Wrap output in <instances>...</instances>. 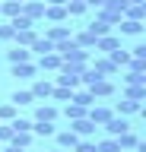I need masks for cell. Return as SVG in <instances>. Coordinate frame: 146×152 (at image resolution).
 I'll return each instance as SVG.
<instances>
[{"label": "cell", "mask_w": 146, "mask_h": 152, "mask_svg": "<svg viewBox=\"0 0 146 152\" xmlns=\"http://www.w3.org/2000/svg\"><path fill=\"white\" fill-rule=\"evenodd\" d=\"M54 51L60 54V60H64V64H83V66L89 64V51H86V48H79V45H73V38L57 41V45H54Z\"/></svg>", "instance_id": "6da1fadb"}, {"label": "cell", "mask_w": 146, "mask_h": 152, "mask_svg": "<svg viewBox=\"0 0 146 152\" xmlns=\"http://www.w3.org/2000/svg\"><path fill=\"white\" fill-rule=\"evenodd\" d=\"M111 114H114V108H111V104H105V102H98V98H95V102H92V104L86 108V117H89L92 124H95V127H102V124H105L108 117H111Z\"/></svg>", "instance_id": "7a4b0ae2"}, {"label": "cell", "mask_w": 146, "mask_h": 152, "mask_svg": "<svg viewBox=\"0 0 146 152\" xmlns=\"http://www.w3.org/2000/svg\"><path fill=\"white\" fill-rule=\"evenodd\" d=\"M86 89L92 92V98H111V95L117 92V89H114V83H111L108 76H98V79H92Z\"/></svg>", "instance_id": "3957f363"}, {"label": "cell", "mask_w": 146, "mask_h": 152, "mask_svg": "<svg viewBox=\"0 0 146 152\" xmlns=\"http://www.w3.org/2000/svg\"><path fill=\"white\" fill-rule=\"evenodd\" d=\"M102 127H105L108 136H121L124 130H130V121H127V117H121V114H111V117H108Z\"/></svg>", "instance_id": "277c9868"}, {"label": "cell", "mask_w": 146, "mask_h": 152, "mask_svg": "<svg viewBox=\"0 0 146 152\" xmlns=\"http://www.w3.org/2000/svg\"><path fill=\"white\" fill-rule=\"evenodd\" d=\"M89 66H92L98 76H108V79H111V76H117V66L111 64V57H108V54L95 57V60H89Z\"/></svg>", "instance_id": "5b68a950"}, {"label": "cell", "mask_w": 146, "mask_h": 152, "mask_svg": "<svg viewBox=\"0 0 146 152\" xmlns=\"http://www.w3.org/2000/svg\"><path fill=\"white\" fill-rule=\"evenodd\" d=\"M19 13L26 19H32V22H38V19H45V0H26Z\"/></svg>", "instance_id": "8992f818"}, {"label": "cell", "mask_w": 146, "mask_h": 152, "mask_svg": "<svg viewBox=\"0 0 146 152\" xmlns=\"http://www.w3.org/2000/svg\"><path fill=\"white\" fill-rule=\"evenodd\" d=\"M70 35H73V32H70V26H64V22H54V26L45 28V38H48L51 45H57V41H67Z\"/></svg>", "instance_id": "52a82bcc"}, {"label": "cell", "mask_w": 146, "mask_h": 152, "mask_svg": "<svg viewBox=\"0 0 146 152\" xmlns=\"http://www.w3.org/2000/svg\"><path fill=\"white\" fill-rule=\"evenodd\" d=\"M38 70H48V73H57L60 70V54L57 51H48V54H38Z\"/></svg>", "instance_id": "ba28073f"}, {"label": "cell", "mask_w": 146, "mask_h": 152, "mask_svg": "<svg viewBox=\"0 0 146 152\" xmlns=\"http://www.w3.org/2000/svg\"><path fill=\"white\" fill-rule=\"evenodd\" d=\"M51 89H54V83H51V79H35V86H32L29 92H32V98H35V102H48V98H51Z\"/></svg>", "instance_id": "9c48e42d"}, {"label": "cell", "mask_w": 146, "mask_h": 152, "mask_svg": "<svg viewBox=\"0 0 146 152\" xmlns=\"http://www.w3.org/2000/svg\"><path fill=\"white\" fill-rule=\"evenodd\" d=\"M70 130L83 140V136H95V124L89 121V117H76V121H70Z\"/></svg>", "instance_id": "30bf717a"}, {"label": "cell", "mask_w": 146, "mask_h": 152, "mask_svg": "<svg viewBox=\"0 0 146 152\" xmlns=\"http://www.w3.org/2000/svg\"><path fill=\"white\" fill-rule=\"evenodd\" d=\"M10 73L16 76V79H35L38 66L32 64V60H26V64H10Z\"/></svg>", "instance_id": "8fae6325"}, {"label": "cell", "mask_w": 146, "mask_h": 152, "mask_svg": "<svg viewBox=\"0 0 146 152\" xmlns=\"http://www.w3.org/2000/svg\"><path fill=\"white\" fill-rule=\"evenodd\" d=\"M35 38H38V28H35V26H32V28H16V32H13V41H16L19 48H29Z\"/></svg>", "instance_id": "7c38bea8"}, {"label": "cell", "mask_w": 146, "mask_h": 152, "mask_svg": "<svg viewBox=\"0 0 146 152\" xmlns=\"http://www.w3.org/2000/svg\"><path fill=\"white\" fill-rule=\"evenodd\" d=\"M54 133H57L54 121H32V136H38V140H45V136H54Z\"/></svg>", "instance_id": "4fadbf2b"}, {"label": "cell", "mask_w": 146, "mask_h": 152, "mask_svg": "<svg viewBox=\"0 0 146 152\" xmlns=\"http://www.w3.org/2000/svg\"><path fill=\"white\" fill-rule=\"evenodd\" d=\"M114 48H121V38L111 35V32H108V35H102V38H95V51H102V54H111Z\"/></svg>", "instance_id": "5bb4252c"}, {"label": "cell", "mask_w": 146, "mask_h": 152, "mask_svg": "<svg viewBox=\"0 0 146 152\" xmlns=\"http://www.w3.org/2000/svg\"><path fill=\"white\" fill-rule=\"evenodd\" d=\"M45 19L48 22H67V7L64 3H57V7H51V3H45Z\"/></svg>", "instance_id": "9a60e30c"}, {"label": "cell", "mask_w": 146, "mask_h": 152, "mask_svg": "<svg viewBox=\"0 0 146 152\" xmlns=\"http://www.w3.org/2000/svg\"><path fill=\"white\" fill-rule=\"evenodd\" d=\"M143 111V102H130V98H121V102L114 104V114H121V117H130V114Z\"/></svg>", "instance_id": "2e32d148"}, {"label": "cell", "mask_w": 146, "mask_h": 152, "mask_svg": "<svg viewBox=\"0 0 146 152\" xmlns=\"http://www.w3.org/2000/svg\"><path fill=\"white\" fill-rule=\"evenodd\" d=\"M124 98H130V102H146V83H130V86H124Z\"/></svg>", "instance_id": "e0dca14e"}, {"label": "cell", "mask_w": 146, "mask_h": 152, "mask_svg": "<svg viewBox=\"0 0 146 152\" xmlns=\"http://www.w3.org/2000/svg\"><path fill=\"white\" fill-rule=\"evenodd\" d=\"M117 28H121V35H143V22H136V19H127V16H121Z\"/></svg>", "instance_id": "ac0fdd59"}, {"label": "cell", "mask_w": 146, "mask_h": 152, "mask_svg": "<svg viewBox=\"0 0 146 152\" xmlns=\"http://www.w3.org/2000/svg\"><path fill=\"white\" fill-rule=\"evenodd\" d=\"M54 136H57V146H60V149H67V152H70V149H73V146L79 142V136H76L73 130H57Z\"/></svg>", "instance_id": "d6986e66"}, {"label": "cell", "mask_w": 146, "mask_h": 152, "mask_svg": "<svg viewBox=\"0 0 146 152\" xmlns=\"http://www.w3.org/2000/svg\"><path fill=\"white\" fill-rule=\"evenodd\" d=\"M35 121H57V108L51 102H41L38 108H35Z\"/></svg>", "instance_id": "ffe728a7"}, {"label": "cell", "mask_w": 146, "mask_h": 152, "mask_svg": "<svg viewBox=\"0 0 146 152\" xmlns=\"http://www.w3.org/2000/svg\"><path fill=\"white\" fill-rule=\"evenodd\" d=\"M70 38H73V45L86 48V51H92V48H95V35H92L89 28H83V32H76V35H70Z\"/></svg>", "instance_id": "44dd1931"}, {"label": "cell", "mask_w": 146, "mask_h": 152, "mask_svg": "<svg viewBox=\"0 0 146 152\" xmlns=\"http://www.w3.org/2000/svg\"><path fill=\"white\" fill-rule=\"evenodd\" d=\"M114 140H117V146H121L124 152H130V149H136V142H140V136H136L134 130H124L121 136H114Z\"/></svg>", "instance_id": "7402d4cb"}, {"label": "cell", "mask_w": 146, "mask_h": 152, "mask_svg": "<svg viewBox=\"0 0 146 152\" xmlns=\"http://www.w3.org/2000/svg\"><path fill=\"white\" fill-rule=\"evenodd\" d=\"M7 60H10V64H26V60H32V51L16 45L13 51H7Z\"/></svg>", "instance_id": "603a6c76"}, {"label": "cell", "mask_w": 146, "mask_h": 152, "mask_svg": "<svg viewBox=\"0 0 146 152\" xmlns=\"http://www.w3.org/2000/svg\"><path fill=\"white\" fill-rule=\"evenodd\" d=\"M124 16L143 22V19H146V3H127V7H124Z\"/></svg>", "instance_id": "cb8c5ba5"}, {"label": "cell", "mask_w": 146, "mask_h": 152, "mask_svg": "<svg viewBox=\"0 0 146 152\" xmlns=\"http://www.w3.org/2000/svg\"><path fill=\"white\" fill-rule=\"evenodd\" d=\"M19 10H22V3H16V0H0V16L13 19V16H19Z\"/></svg>", "instance_id": "d4e9b609"}, {"label": "cell", "mask_w": 146, "mask_h": 152, "mask_svg": "<svg viewBox=\"0 0 146 152\" xmlns=\"http://www.w3.org/2000/svg\"><path fill=\"white\" fill-rule=\"evenodd\" d=\"M29 51H32V54H48V51H54V45H51L45 35H38V38L29 45Z\"/></svg>", "instance_id": "484cf974"}, {"label": "cell", "mask_w": 146, "mask_h": 152, "mask_svg": "<svg viewBox=\"0 0 146 152\" xmlns=\"http://www.w3.org/2000/svg\"><path fill=\"white\" fill-rule=\"evenodd\" d=\"M108 57H111V64H114L117 70H121V66H127V64H130V51H124V48H114V51H111V54H108Z\"/></svg>", "instance_id": "4316f807"}, {"label": "cell", "mask_w": 146, "mask_h": 152, "mask_svg": "<svg viewBox=\"0 0 146 152\" xmlns=\"http://www.w3.org/2000/svg\"><path fill=\"white\" fill-rule=\"evenodd\" d=\"M70 102H76V104H83V108H89V104L95 102V98H92V92H89L86 86H83V89H73V98H70Z\"/></svg>", "instance_id": "83f0119b"}, {"label": "cell", "mask_w": 146, "mask_h": 152, "mask_svg": "<svg viewBox=\"0 0 146 152\" xmlns=\"http://www.w3.org/2000/svg\"><path fill=\"white\" fill-rule=\"evenodd\" d=\"M32 140H35L32 130H13V140H10V142H16V146H22V149H29Z\"/></svg>", "instance_id": "f1b7e54d"}, {"label": "cell", "mask_w": 146, "mask_h": 152, "mask_svg": "<svg viewBox=\"0 0 146 152\" xmlns=\"http://www.w3.org/2000/svg\"><path fill=\"white\" fill-rule=\"evenodd\" d=\"M10 102L16 104V108H22V104H32L35 98H32V92H29V89H16V92L10 95Z\"/></svg>", "instance_id": "f546056e"}, {"label": "cell", "mask_w": 146, "mask_h": 152, "mask_svg": "<svg viewBox=\"0 0 146 152\" xmlns=\"http://www.w3.org/2000/svg\"><path fill=\"white\" fill-rule=\"evenodd\" d=\"M121 146H117L114 136H102V140H95V152H117Z\"/></svg>", "instance_id": "4dcf8cb0"}, {"label": "cell", "mask_w": 146, "mask_h": 152, "mask_svg": "<svg viewBox=\"0 0 146 152\" xmlns=\"http://www.w3.org/2000/svg\"><path fill=\"white\" fill-rule=\"evenodd\" d=\"M70 98H73V89H67V86H54L48 102H70Z\"/></svg>", "instance_id": "1f68e13d"}, {"label": "cell", "mask_w": 146, "mask_h": 152, "mask_svg": "<svg viewBox=\"0 0 146 152\" xmlns=\"http://www.w3.org/2000/svg\"><path fill=\"white\" fill-rule=\"evenodd\" d=\"M64 7H67V16H83V13H86V0H67V3H64Z\"/></svg>", "instance_id": "d6a6232c"}, {"label": "cell", "mask_w": 146, "mask_h": 152, "mask_svg": "<svg viewBox=\"0 0 146 152\" xmlns=\"http://www.w3.org/2000/svg\"><path fill=\"white\" fill-rule=\"evenodd\" d=\"M64 114H67V121H76V117H86V108H83V104H76V102H67Z\"/></svg>", "instance_id": "836d02e7"}, {"label": "cell", "mask_w": 146, "mask_h": 152, "mask_svg": "<svg viewBox=\"0 0 146 152\" xmlns=\"http://www.w3.org/2000/svg\"><path fill=\"white\" fill-rule=\"evenodd\" d=\"M86 28H89V32H92L95 38H102V35H108V32H111V26H108V22H102V19H92Z\"/></svg>", "instance_id": "e575fe53"}, {"label": "cell", "mask_w": 146, "mask_h": 152, "mask_svg": "<svg viewBox=\"0 0 146 152\" xmlns=\"http://www.w3.org/2000/svg\"><path fill=\"white\" fill-rule=\"evenodd\" d=\"M70 152H95V140H92V136H83V140H79Z\"/></svg>", "instance_id": "d590c367"}, {"label": "cell", "mask_w": 146, "mask_h": 152, "mask_svg": "<svg viewBox=\"0 0 146 152\" xmlns=\"http://www.w3.org/2000/svg\"><path fill=\"white\" fill-rule=\"evenodd\" d=\"M13 117H16V104L3 102V104H0V121H13Z\"/></svg>", "instance_id": "8d00e7d4"}, {"label": "cell", "mask_w": 146, "mask_h": 152, "mask_svg": "<svg viewBox=\"0 0 146 152\" xmlns=\"http://www.w3.org/2000/svg\"><path fill=\"white\" fill-rule=\"evenodd\" d=\"M13 22H0V41H13Z\"/></svg>", "instance_id": "74e56055"}, {"label": "cell", "mask_w": 146, "mask_h": 152, "mask_svg": "<svg viewBox=\"0 0 146 152\" xmlns=\"http://www.w3.org/2000/svg\"><path fill=\"white\" fill-rule=\"evenodd\" d=\"M10 22H13V28H32V26H35V22H32V19H26L22 13H19V16H13Z\"/></svg>", "instance_id": "f35d334b"}, {"label": "cell", "mask_w": 146, "mask_h": 152, "mask_svg": "<svg viewBox=\"0 0 146 152\" xmlns=\"http://www.w3.org/2000/svg\"><path fill=\"white\" fill-rule=\"evenodd\" d=\"M13 140V127H10V121H3L0 124V142H10Z\"/></svg>", "instance_id": "ab89813d"}, {"label": "cell", "mask_w": 146, "mask_h": 152, "mask_svg": "<svg viewBox=\"0 0 146 152\" xmlns=\"http://www.w3.org/2000/svg\"><path fill=\"white\" fill-rule=\"evenodd\" d=\"M10 127H13V130H32V121H26V117H13Z\"/></svg>", "instance_id": "60d3db41"}, {"label": "cell", "mask_w": 146, "mask_h": 152, "mask_svg": "<svg viewBox=\"0 0 146 152\" xmlns=\"http://www.w3.org/2000/svg\"><path fill=\"white\" fill-rule=\"evenodd\" d=\"M130 83H146V76H143V73H134V70H127V73H124V86H130Z\"/></svg>", "instance_id": "b9f144b4"}, {"label": "cell", "mask_w": 146, "mask_h": 152, "mask_svg": "<svg viewBox=\"0 0 146 152\" xmlns=\"http://www.w3.org/2000/svg\"><path fill=\"white\" fill-rule=\"evenodd\" d=\"M130 57H140V60H146V45H143V41L130 48Z\"/></svg>", "instance_id": "7bdbcfd3"}, {"label": "cell", "mask_w": 146, "mask_h": 152, "mask_svg": "<svg viewBox=\"0 0 146 152\" xmlns=\"http://www.w3.org/2000/svg\"><path fill=\"white\" fill-rule=\"evenodd\" d=\"M0 152H26V149L16 146V142H3V149H0Z\"/></svg>", "instance_id": "ee69618b"}, {"label": "cell", "mask_w": 146, "mask_h": 152, "mask_svg": "<svg viewBox=\"0 0 146 152\" xmlns=\"http://www.w3.org/2000/svg\"><path fill=\"white\" fill-rule=\"evenodd\" d=\"M86 7L89 10H98V7H105V0H86Z\"/></svg>", "instance_id": "f6af8a7d"}, {"label": "cell", "mask_w": 146, "mask_h": 152, "mask_svg": "<svg viewBox=\"0 0 146 152\" xmlns=\"http://www.w3.org/2000/svg\"><path fill=\"white\" fill-rule=\"evenodd\" d=\"M45 3H51V7H57V3H67V0H45Z\"/></svg>", "instance_id": "bcb514c9"}, {"label": "cell", "mask_w": 146, "mask_h": 152, "mask_svg": "<svg viewBox=\"0 0 146 152\" xmlns=\"http://www.w3.org/2000/svg\"><path fill=\"white\" fill-rule=\"evenodd\" d=\"M124 3H146V0H124Z\"/></svg>", "instance_id": "7dc6e473"}, {"label": "cell", "mask_w": 146, "mask_h": 152, "mask_svg": "<svg viewBox=\"0 0 146 152\" xmlns=\"http://www.w3.org/2000/svg\"><path fill=\"white\" fill-rule=\"evenodd\" d=\"M51 152H67V149H60V146H57V149H51Z\"/></svg>", "instance_id": "c3c4849f"}, {"label": "cell", "mask_w": 146, "mask_h": 152, "mask_svg": "<svg viewBox=\"0 0 146 152\" xmlns=\"http://www.w3.org/2000/svg\"><path fill=\"white\" fill-rule=\"evenodd\" d=\"M16 3H26V0H16Z\"/></svg>", "instance_id": "681fc988"}]
</instances>
